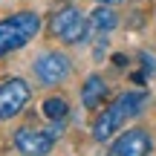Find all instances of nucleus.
I'll return each instance as SVG.
<instances>
[{
	"label": "nucleus",
	"instance_id": "1",
	"mask_svg": "<svg viewBox=\"0 0 156 156\" xmlns=\"http://www.w3.org/2000/svg\"><path fill=\"white\" fill-rule=\"evenodd\" d=\"M145 101H147V93L145 90H130V93H124V95H119L116 101H113L110 107H107L104 113H101L98 119H95V124H93V136L98 142H107L113 133H116L119 127H122L124 122H127L130 116H139L142 113V107H145Z\"/></svg>",
	"mask_w": 156,
	"mask_h": 156
},
{
	"label": "nucleus",
	"instance_id": "2",
	"mask_svg": "<svg viewBox=\"0 0 156 156\" xmlns=\"http://www.w3.org/2000/svg\"><path fill=\"white\" fill-rule=\"evenodd\" d=\"M38 29H41V17L35 12H17V15L0 20V58L26 46L38 35Z\"/></svg>",
	"mask_w": 156,
	"mask_h": 156
},
{
	"label": "nucleus",
	"instance_id": "3",
	"mask_svg": "<svg viewBox=\"0 0 156 156\" xmlns=\"http://www.w3.org/2000/svg\"><path fill=\"white\" fill-rule=\"evenodd\" d=\"M49 29L64 44H84L87 41V32H90V20L75 6H67V9L55 12V17L49 20Z\"/></svg>",
	"mask_w": 156,
	"mask_h": 156
},
{
	"label": "nucleus",
	"instance_id": "4",
	"mask_svg": "<svg viewBox=\"0 0 156 156\" xmlns=\"http://www.w3.org/2000/svg\"><path fill=\"white\" fill-rule=\"evenodd\" d=\"M29 95H32V90H29V84L23 78H6V81H0V122L15 119L26 107Z\"/></svg>",
	"mask_w": 156,
	"mask_h": 156
},
{
	"label": "nucleus",
	"instance_id": "5",
	"mask_svg": "<svg viewBox=\"0 0 156 156\" xmlns=\"http://www.w3.org/2000/svg\"><path fill=\"white\" fill-rule=\"evenodd\" d=\"M69 69H73V64H69V58L61 55V52H44V55H38V61H35V75L44 84H61L64 78L69 75Z\"/></svg>",
	"mask_w": 156,
	"mask_h": 156
},
{
	"label": "nucleus",
	"instance_id": "6",
	"mask_svg": "<svg viewBox=\"0 0 156 156\" xmlns=\"http://www.w3.org/2000/svg\"><path fill=\"white\" fill-rule=\"evenodd\" d=\"M52 145H55V136L35 127H20L15 133V147L23 156H46L52 151Z\"/></svg>",
	"mask_w": 156,
	"mask_h": 156
},
{
	"label": "nucleus",
	"instance_id": "7",
	"mask_svg": "<svg viewBox=\"0 0 156 156\" xmlns=\"http://www.w3.org/2000/svg\"><path fill=\"white\" fill-rule=\"evenodd\" d=\"M113 156H147L151 153V133L147 130H127L113 142Z\"/></svg>",
	"mask_w": 156,
	"mask_h": 156
},
{
	"label": "nucleus",
	"instance_id": "8",
	"mask_svg": "<svg viewBox=\"0 0 156 156\" xmlns=\"http://www.w3.org/2000/svg\"><path fill=\"white\" fill-rule=\"evenodd\" d=\"M104 98H107V84H104V78H101V75H90L87 81H84V87H81L84 107H87V110H95Z\"/></svg>",
	"mask_w": 156,
	"mask_h": 156
},
{
	"label": "nucleus",
	"instance_id": "9",
	"mask_svg": "<svg viewBox=\"0 0 156 156\" xmlns=\"http://www.w3.org/2000/svg\"><path fill=\"white\" fill-rule=\"evenodd\" d=\"M119 26V17L116 12L110 9V6H101V9H95L93 15H90V29H95V32H113V29Z\"/></svg>",
	"mask_w": 156,
	"mask_h": 156
},
{
	"label": "nucleus",
	"instance_id": "10",
	"mask_svg": "<svg viewBox=\"0 0 156 156\" xmlns=\"http://www.w3.org/2000/svg\"><path fill=\"white\" fill-rule=\"evenodd\" d=\"M67 113H69V107H67L64 98H46L44 101V116L49 119V122H55V124L67 122Z\"/></svg>",
	"mask_w": 156,
	"mask_h": 156
},
{
	"label": "nucleus",
	"instance_id": "11",
	"mask_svg": "<svg viewBox=\"0 0 156 156\" xmlns=\"http://www.w3.org/2000/svg\"><path fill=\"white\" fill-rule=\"evenodd\" d=\"M98 3H104V6H119V3H124V0H98Z\"/></svg>",
	"mask_w": 156,
	"mask_h": 156
}]
</instances>
